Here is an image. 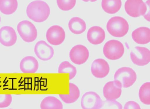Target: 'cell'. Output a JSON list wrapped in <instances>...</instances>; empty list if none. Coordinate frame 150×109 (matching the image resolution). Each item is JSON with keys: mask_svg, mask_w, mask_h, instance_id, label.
Wrapping results in <instances>:
<instances>
[{"mask_svg": "<svg viewBox=\"0 0 150 109\" xmlns=\"http://www.w3.org/2000/svg\"><path fill=\"white\" fill-rule=\"evenodd\" d=\"M26 12L28 16L33 21L41 22L48 18L50 14V9L45 1L37 0L28 4Z\"/></svg>", "mask_w": 150, "mask_h": 109, "instance_id": "1", "label": "cell"}, {"mask_svg": "<svg viewBox=\"0 0 150 109\" xmlns=\"http://www.w3.org/2000/svg\"><path fill=\"white\" fill-rule=\"evenodd\" d=\"M106 28L111 35L114 37H120L127 34L129 26L127 21L124 18L116 16L112 17L109 20Z\"/></svg>", "mask_w": 150, "mask_h": 109, "instance_id": "2", "label": "cell"}, {"mask_svg": "<svg viewBox=\"0 0 150 109\" xmlns=\"http://www.w3.org/2000/svg\"><path fill=\"white\" fill-rule=\"evenodd\" d=\"M114 79L115 82L121 87L127 88L135 82L137 79V75L131 68L123 67L115 72Z\"/></svg>", "mask_w": 150, "mask_h": 109, "instance_id": "3", "label": "cell"}, {"mask_svg": "<svg viewBox=\"0 0 150 109\" xmlns=\"http://www.w3.org/2000/svg\"><path fill=\"white\" fill-rule=\"evenodd\" d=\"M124 47L122 44L116 40H111L107 42L103 48V53L108 59L115 60L118 59L123 55Z\"/></svg>", "mask_w": 150, "mask_h": 109, "instance_id": "4", "label": "cell"}, {"mask_svg": "<svg viewBox=\"0 0 150 109\" xmlns=\"http://www.w3.org/2000/svg\"><path fill=\"white\" fill-rule=\"evenodd\" d=\"M17 30L22 39L27 42L34 41L37 36V31L35 26L30 22L24 20L20 22Z\"/></svg>", "mask_w": 150, "mask_h": 109, "instance_id": "5", "label": "cell"}, {"mask_svg": "<svg viewBox=\"0 0 150 109\" xmlns=\"http://www.w3.org/2000/svg\"><path fill=\"white\" fill-rule=\"evenodd\" d=\"M125 8L127 14L133 17L144 16L148 10L146 4L142 0H127Z\"/></svg>", "mask_w": 150, "mask_h": 109, "instance_id": "6", "label": "cell"}, {"mask_svg": "<svg viewBox=\"0 0 150 109\" xmlns=\"http://www.w3.org/2000/svg\"><path fill=\"white\" fill-rule=\"evenodd\" d=\"M81 104V108L83 109H100L103 107V101L97 93L90 91L83 95Z\"/></svg>", "mask_w": 150, "mask_h": 109, "instance_id": "7", "label": "cell"}, {"mask_svg": "<svg viewBox=\"0 0 150 109\" xmlns=\"http://www.w3.org/2000/svg\"><path fill=\"white\" fill-rule=\"evenodd\" d=\"M130 58L135 65L143 66L150 61V51L147 48L143 47H136L130 53Z\"/></svg>", "mask_w": 150, "mask_h": 109, "instance_id": "8", "label": "cell"}, {"mask_svg": "<svg viewBox=\"0 0 150 109\" xmlns=\"http://www.w3.org/2000/svg\"><path fill=\"white\" fill-rule=\"evenodd\" d=\"M69 56L70 60L73 63L80 65L87 61L89 56V52L85 46L78 44L71 48L69 52Z\"/></svg>", "mask_w": 150, "mask_h": 109, "instance_id": "9", "label": "cell"}, {"mask_svg": "<svg viewBox=\"0 0 150 109\" xmlns=\"http://www.w3.org/2000/svg\"><path fill=\"white\" fill-rule=\"evenodd\" d=\"M65 37V33L63 28L59 26L54 25L50 27L47 30L46 38L48 42L54 45L61 44Z\"/></svg>", "mask_w": 150, "mask_h": 109, "instance_id": "10", "label": "cell"}, {"mask_svg": "<svg viewBox=\"0 0 150 109\" xmlns=\"http://www.w3.org/2000/svg\"><path fill=\"white\" fill-rule=\"evenodd\" d=\"M34 51L38 58L44 61L51 59L54 54L52 47L43 40L39 41L36 44Z\"/></svg>", "mask_w": 150, "mask_h": 109, "instance_id": "11", "label": "cell"}, {"mask_svg": "<svg viewBox=\"0 0 150 109\" xmlns=\"http://www.w3.org/2000/svg\"><path fill=\"white\" fill-rule=\"evenodd\" d=\"M17 36L16 31L12 27L5 26L0 29V43L6 47H11L16 43Z\"/></svg>", "mask_w": 150, "mask_h": 109, "instance_id": "12", "label": "cell"}, {"mask_svg": "<svg viewBox=\"0 0 150 109\" xmlns=\"http://www.w3.org/2000/svg\"><path fill=\"white\" fill-rule=\"evenodd\" d=\"M92 74L95 77L101 78L108 74L110 67L108 63L103 59H98L93 62L91 67Z\"/></svg>", "mask_w": 150, "mask_h": 109, "instance_id": "13", "label": "cell"}, {"mask_svg": "<svg viewBox=\"0 0 150 109\" xmlns=\"http://www.w3.org/2000/svg\"><path fill=\"white\" fill-rule=\"evenodd\" d=\"M121 88L114 81L108 82L103 87V95L107 100H115L120 97Z\"/></svg>", "mask_w": 150, "mask_h": 109, "instance_id": "14", "label": "cell"}, {"mask_svg": "<svg viewBox=\"0 0 150 109\" xmlns=\"http://www.w3.org/2000/svg\"><path fill=\"white\" fill-rule=\"evenodd\" d=\"M105 37L104 30L101 27L94 26L91 27L87 33V39L91 43L94 45L101 44Z\"/></svg>", "mask_w": 150, "mask_h": 109, "instance_id": "15", "label": "cell"}, {"mask_svg": "<svg viewBox=\"0 0 150 109\" xmlns=\"http://www.w3.org/2000/svg\"><path fill=\"white\" fill-rule=\"evenodd\" d=\"M39 67L38 61L34 57L27 56L23 58L20 63L21 71L25 73H33L37 72Z\"/></svg>", "mask_w": 150, "mask_h": 109, "instance_id": "16", "label": "cell"}, {"mask_svg": "<svg viewBox=\"0 0 150 109\" xmlns=\"http://www.w3.org/2000/svg\"><path fill=\"white\" fill-rule=\"evenodd\" d=\"M132 36L134 41L139 44H145L150 41V30L147 27H141L134 30Z\"/></svg>", "mask_w": 150, "mask_h": 109, "instance_id": "17", "label": "cell"}, {"mask_svg": "<svg viewBox=\"0 0 150 109\" xmlns=\"http://www.w3.org/2000/svg\"><path fill=\"white\" fill-rule=\"evenodd\" d=\"M69 94L59 95V96L61 99L67 104H70L75 102L80 95L79 90L76 85L70 82L69 83Z\"/></svg>", "mask_w": 150, "mask_h": 109, "instance_id": "18", "label": "cell"}, {"mask_svg": "<svg viewBox=\"0 0 150 109\" xmlns=\"http://www.w3.org/2000/svg\"><path fill=\"white\" fill-rule=\"evenodd\" d=\"M68 27L71 32L75 34H79L85 31L86 24L85 22L82 19L74 17L72 18L69 21Z\"/></svg>", "mask_w": 150, "mask_h": 109, "instance_id": "19", "label": "cell"}, {"mask_svg": "<svg viewBox=\"0 0 150 109\" xmlns=\"http://www.w3.org/2000/svg\"><path fill=\"white\" fill-rule=\"evenodd\" d=\"M40 108L42 109H62L63 105L58 99L53 96H48L42 101Z\"/></svg>", "mask_w": 150, "mask_h": 109, "instance_id": "20", "label": "cell"}, {"mask_svg": "<svg viewBox=\"0 0 150 109\" xmlns=\"http://www.w3.org/2000/svg\"><path fill=\"white\" fill-rule=\"evenodd\" d=\"M122 5L121 0H102L101 6L106 12L114 14L120 9Z\"/></svg>", "mask_w": 150, "mask_h": 109, "instance_id": "21", "label": "cell"}, {"mask_svg": "<svg viewBox=\"0 0 150 109\" xmlns=\"http://www.w3.org/2000/svg\"><path fill=\"white\" fill-rule=\"evenodd\" d=\"M17 0H0V11L6 15L11 14L17 10Z\"/></svg>", "mask_w": 150, "mask_h": 109, "instance_id": "22", "label": "cell"}, {"mask_svg": "<svg viewBox=\"0 0 150 109\" xmlns=\"http://www.w3.org/2000/svg\"><path fill=\"white\" fill-rule=\"evenodd\" d=\"M58 71L59 73H69L70 80L73 79L77 73L76 67L67 61H64L60 63Z\"/></svg>", "mask_w": 150, "mask_h": 109, "instance_id": "23", "label": "cell"}, {"mask_svg": "<svg viewBox=\"0 0 150 109\" xmlns=\"http://www.w3.org/2000/svg\"><path fill=\"white\" fill-rule=\"evenodd\" d=\"M139 97L141 101L144 104H150V82H146L143 84L140 88Z\"/></svg>", "mask_w": 150, "mask_h": 109, "instance_id": "24", "label": "cell"}, {"mask_svg": "<svg viewBox=\"0 0 150 109\" xmlns=\"http://www.w3.org/2000/svg\"><path fill=\"white\" fill-rule=\"evenodd\" d=\"M76 0H57L58 7L64 11H68L73 9L76 4Z\"/></svg>", "mask_w": 150, "mask_h": 109, "instance_id": "25", "label": "cell"}, {"mask_svg": "<svg viewBox=\"0 0 150 109\" xmlns=\"http://www.w3.org/2000/svg\"><path fill=\"white\" fill-rule=\"evenodd\" d=\"M12 96L10 94H0V108L9 106L12 101Z\"/></svg>", "mask_w": 150, "mask_h": 109, "instance_id": "26", "label": "cell"}, {"mask_svg": "<svg viewBox=\"0 0 150 109\" xmlns=\"http://www.w3.org/2000/svg\"><path fill=\"white\" fill-rule=\"evenodd\" d=\"M122 109V105L118 102L115 100H106L103 101V105L102 108Z\"/></svg>", "mask_w": 150, "mask_h": 109, "instance_id": "27", "label": "cell"}, {"mask_svg": "<svg viewBox=\"0 0 150 109\" xmlns=\"http://www.w3.org/2000/svg\"><path fill=\"white\" fill-rule=\"evenodd\" d=\"M124 109H140V107L139 105L136 102L129 101L125 104Z\"/></svg>", "mask_w": 150, "mask_h": 109, "instance_id": "28", "label": "cell"}, {"mask_svg": "<svg viewBox=\"0 0 150 109\" xmlns=\"http://www.w3.org/2000/svg\"><path fill=\"white\" fill-rule=\"evenodd\" d=\"M82 1H84V2H88L89 1H90L91 2H93L96 1L97 0H82Z\"/></svg>", "mask_w": 150, "mask_h": 109, "instance_id": "29", "label": "cell"}, {"mask_svg": "<svg viewBox=\"0 0 150 109\" xmlns=\"http://www.w3.org/2000/svg\"><path fill=\"white\" fill-rule=\"evenodd\" d=\"M1 21V17L0 15V24Z\"/></svg>", "mask_w": 150, "mask_h": 109, "instance_id": "30", "label": "cell"}]
</instances>
